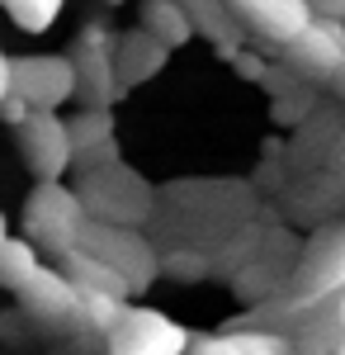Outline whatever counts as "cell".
Instances as JSON below:
<instances>
[{"instance_id":"cell-14","label":"cell","mask_w":345,"mask_h":355,"mask_svg":"<svg viewBox=\"0 0 345 355\" xmlns=\"http://www.w3.org/2000/svg\"><path fill=\"white\" fill-rule=\"evenodd\" d=\"M67 275H71V284H76L80 294H133L128 289V279L109 266L105 256H95L90 246H76V251H67Z\"/></svg>"},{"instance_id":"cell-20","label":"cell","mask_w":345,"mask_h":355,"mask_svg":"<svg viewBox=\"0 0 345 355\" xmlns=\"http://www.w3.org/2000/svg\"><path fill=\"white\" fill-rule=\"evenodd\" d=\"M15 95V57H5V48H0V105Z\"/></svg>"},{"instance_id":"cell-4","label":"cell","mask_w":345,"mask_h":355,"mask_svg":"<svg viewBox=\"0 0 345 355\" xmlns=\"http://www.w3.org/2000/svg\"><path fill=\"white\" fill-rule=\"evenodd\" d=\"M19 152H24L28 171L38 180H62L71 166H76V147H71V128L57 110H28L19 123Z\"/></svg>"},{"instance_id":"cell-19","label":"cell","mask_w":345,"mask_h":355,"mask_svg":"<svg viewBox=\"0 0 345 355\" xmlns=\"http://www.w3.org/2000/svg\"><path fill=\"white\" fill-rule=\"evenodd\" d=\"M227 62L237 67V76H241V81H256V85H265V76L274 71V67H269L265 57H260V53H251L246 43H241V48H237L232 57H227Z\"/></svg>"},{"instance_id":"cell-17","label":"cell","mask_w":345,"mask_h":355,"mask_svg":"<svg viewBox=\"0 0 345 355\" xmlns=\"http://www.w3.org/2000/svg\"><path fill=\"white\" fill-rule=\"evenodd\" d=\"M0 10H10V19L24 33H43L62 15V0H0Z\"/></svg>"},{"instance_id":"cell-3","label":"cell","mask_w":345,"mask_h":355,"mask_svg":"<svg viewBox=\"0 0 345 355\" xmlns=\"http://www.w3.org/2000/svg\"><path fill=\"white\" fill-rule=\"evenodd\" d=\"M80 246H90L95 256H105L109 266L128 279V289H133V294L161 279V256L152 251V242H147L137 227L90 218V223H85V237H80Z\"/></svg>"},{"instance_id":"cell-2","label":"cell","mask_w":345,"mask_h":355,"mask_svg":"<svg viewBox=\"0 0 345 355\" xmlns=\"http://www.w3.org/2000/svg\"><path fill=\"white\" fill-rule=\"evenodd\" d=\"M80 199H85L90 218L123 223V227H137V223L152 214V185H142L133 171H128V166H118V162L85 166Z\"/></svg>"},{"instance_id":"cell-1","label":"cell","mask_w":345,"mask_h":355,"mask_svg":"<svg viewBox=\"0 0 345 355\" xmlns=\"http://www.w3.org/2000/svg\"><path fill=\"white\" fill-rule=\"evenodd\" d=\"M85 223H90V209L80 190H67L62 180H38V190L28 194L24 204V227L38 246H53V251H76L80 237H85Z\"/></svg>"},{"instance_id":"cell-16","label":"cell","mask_w":345,"mask_h":355,"mask_svg":"<svg viewBox=\"0 0 345 355\" xmlns=\"http://www.w3.org/2000/svg\"><path fill=\"white\" fill-rule=\"evenodd\" d=\"M38 270H43V261H38L33 242H19V237H5V242H0V284H5L10 294L24 289Z\"/></svg>"},{"instance_id":"cell-15","label":"cell","mask_w":345,"mask_h":355,"mask_svg":"<svg viewBox=\"0 0 345 355\" xmlns=\"http://www.w3.org/2000/svg\"><path fill=\"white\" fill-rule=\"evenodd\" d=\"M137 15H142V28L157 33L166 48H185L194 38V19H189L185 0H142Z\"/></svg>"},{"instance_id":"cell-8","label":"cell","mask_w":345,"mask_h":355,"mask_svg":"<svg viewBox=\"0 0 345 355\" xmlns=\"http://www.w3.org/2000/svg\"><path fill=\"white\" fill-rule=\"evenodd\" d=\"M15 299L24 308L33 322L43 327H76L85 322V308H80V289L71 284V275H57V270H43L28 279L24 289H15Z\"/></svg>"},{"instance_id":"cell-5","label":"cell","mask_w":345,"mask_h":355,"mask_svg":"<svg viewBox=\"0 0 345 355\" xmlns=\"http://www.w3.org/2000/svg\"><path fill=\"white\" fill-rule=\"evenodd\" d=\"M71 62H76V81H80V100L85 105H114L123 95L118 81V57H114V38L105 24H85L71 43Z\"/></svg>"},{"instance_id":"cell-7","label":"cell","mask_w":345,"mask_h":355,"mask_svg":"<svg viewBox=\"0 0 345 355\" xmlns=\"http://www.w3.org/2000/svg\"><path fill=\"white\" fill-rule=\"evenodd\" d=\"M284 67L303 81H331L345 67V19H312L298 38L284 43Z\"/></svg>"},{"instance_id":"cell-22","label":"cell","mask_w":345,"mask_h":355,"mask_svg":"<svg viewBox=\"0 0 345 355\" xmlns=\"http://www.w3.org/2000/svg\"><path fill=\"white\" fill-rule=\"evenodd\" d=\"M0 242H5V218H0Z\"/></svg>"},{"instance_id":"cell-6","label":"cell","mask_w":345,"mask_h":355,"mask_svg":"<svg viewBox=\"0 0 345 355\" xmlns=\"http://www.w3.org/2000/svg\"><path fill=\"white\" fill-rule=\"evenodd\" d=\"M15 95L28 100L33 110H62L71 95H80L71 53H67V57H57V53L15 57Z\"/></svg>"},{"instance_id":"cell-11","label":"cell","mask_w":345,"mask_h":355,"mask_svg":"<svg viewBox=\"0 0 345 355\" xmlns=\"http://www.w3.org/2000/svg\"><path fill=\"white\" fill-rule=\"evenodd\" d=\"M336 289H345V227H326L298 261V294L326 299Z\"/></svg>"},{"instance_id":"cell-21","label":"cell","mask_w":345,"mask_h":355,"mask_svg":"<svg viewBox=\"0 0 345 355\" xmlns=\"http://www.w3.org/2000/svg\"><path fill=\"white\" fill-rule=\"evenodd\" d=\"M321 19H345V0H308Z\"/></svg>"},{"instance_id":"cell-18","label":"cell","mask_w":345,"mask_h":355,"mask_svg":"<svg viewBox=\"0 0 345 355\" xmlns=\"http://www.w3.org/2000/svg\"><path fill=\"white\" fill-rule=\"evenodd\" d=\"M80 308H85V322L95 331H114L118 318H123V299L118 294H80Z\"/></svg>"},{"instance_id":"cell-13","label":"cell","mask_w":345,"mask_h":355,"mask_svg":"<svg viewBox=\"0 0 345 355\" xmlns=\"http://www.w3.org/2000/svg\"><path fill=\"white\" fill-rule=\"evenodd\" d=\"M67 128H71V147H76V166H100V162H114V114L105 105H85L80 114L67 119Z\"/></svg>"},{"instance_id":"cell-12","label":"cell","mask_w":345,"mask_h":355,"mask_svg":"<svg viewBox=\"0 0 345 355\" xmlns=\"http://www.w3.org/2000/svg\"><path fill=\"white\" fill-rule=\"evenodd\" d=\"M114 57H118V81H123V90H133V85L161 76V67L170 62V48L161 43L157 33H147V28L137 24V28L114 38Z\"/></svg>"},{"instance_id":"cell-10","label":"cell","mask_w":345,"mask_h":355,"mask_svg":"<svg viewBox=\"0 0 345 355\" xmlns=\"http://www.w3.org/2000/svg\"><path fill=\"white\" fill-rule=\"evenodd\" d=\"M227 5H232V15L241 19V28H256L260 38L279 43V48L317 19V10L308 0H227Z\"/></svg>"},{"instance_id":"cell-9","label":"cell","mask_w":345,"mask_h":355,"mask_svg":"<svg viewBox=\"0 0 345 355\" xmlns=\"http://www.w3.org/2000/svg\"><path fill=\"white\" fill-rule=\"evenodd\" d=\"M109 346H114V355H185L189 336L170 318H161V313L123 308L118 327L109 331Z\"/></svg>"}]
</instances>
